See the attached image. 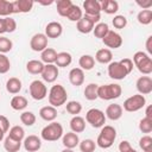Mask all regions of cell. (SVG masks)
Returning <instances> with one entry per match:
<instances>
[{"label": "cell", "instance_id": "cell-28", "mask_svg": "<svg viewBox=\"0 0 152 152\" xmlns=\"http://www.w3.org/2000/svg\"><path fill=\"white\" fill-rule=\"evenodd\" d=\"M27 104H28L27 99L25 96H21V95L13 96L12 100H11V102H10V106L14 110H24L27 107Z\"/></svg>", "mask_w": 152, "mask_h": 152}, {"label": "cell", "instance_id": "cell-40", "mask_svg": "<svg viewBox=\"0 0 152 152\" xmlns=\"http://www.w3.org/2000/svg\"><path fill=\"white\" fill-rule=\"evenodd\" d=\"M11 14H13V6H12V1H7V0H0V17H10Z\"/></svg>", "mask_w": 152, "mask_h": 152}, {"label": "cell", "instance_id": "cell-37", "mask_svg": "<svg viewBox=\"0 0 152 152\" xmlns=\"http://www.w3.org/2000/svg\"><path fill=\"white\" fill-rule=\"evenodd\" d=\"M108 31H109V26H108V24H106V23H99V24H96V25L94 26V28H93L94 36H95L96 38H100V39H103L104 36L108 33Z\"/></svg>", "mask_w": 152, "mask_h": 152}, {"label": "cell", "instance_id": "cell-11", "mask_svg": "<svg viewBox=\"0 0 152 152\" xmlns=\"http://www.w3.org/2000/svg\"><path fill=\"white\" fill-rule=\"evenodd\" d=\"M48 42L49 39L44 33H36L30 40V48L36 52H42L48 48Z\"/></svg>", "mask_w": 152, "mask_h": 152}, {"label": "cell", "instance_id": "cell-21", "mask_svg": "<svg viewBox=\"0 0 152 152\" xmlns=\"http://www.w3.org/2000/svg\"><path fill=\"white\" fill-rule=\"evenodd\" d=\"M62 142L64 145L65 148H75L76 146H78L80 144V138L77 135V133L74 132H68L65 134H63L62 137Z\"/></svg>", "mask_w": 152, "mask_h": 152}, {"label": "cell", "instance_id": "cell-25", "mask_svg": "<svg viewBox=\"0 0 152 152\" xmlns=\"http://www.w3.org/2000/svg\"><path fill=\"white\" fill-rule=\"evenodd\" d=\"M44 69V63L38 59H31L26 63V70L32 75H40Z\"/></svg>", "mask_w": 152, "mask_h": 152}, {"label": "cell", "instance_id": "cell-55", "mask_svg": "<svg viewBox=\"0 0 152 152\" xmlns=\"http://www.w3.org/2000/svg\"><path fill=\"white\" fill-rule=\"evenodd\" d=\"M4 137H5V133L1 131V128H0V141L1 140H4Z\"/></svg>", "mask_w": 152, "mask_h": 152}, {"label": "cell", "instance_id": "cell-48", "mask_svg": "<svg viewBox=\"0 0 152 152\" xmlns=\"http://www.w3.org/2000/svg\"><path fill=\"white\" fill-rule=\"evenodd\" d=\"M5 20V28H6V33H12L17 30V21L11 18V17H6L4 18Z\"/></svg>", "mask_w": 152, "mask_h": 152}, {"label": "cell", "instance_id": "cell-50", "mask_svg": "<svg viewBox=\"0 0 152 152\" xmlns=\"http://www.w3.org/2000/svg\"><path fill=\"white\" fill-rule=\"evenodd\" d=\"M0 128L4 133H7L10 129V121L5 115H0Z\"/></svg>", "mask_w": 152, "mask_h": 152}, {"label": "cell", "instance_id": "cell-52", "mask_svg": "<svg viewBox=\"0 0 152 152\" xmlns=\"http://www.w3.org/2000/svg\"><path fill=\"white\" fill-rule=\"evenodd\" d=\"M152 36H148L147 37V40H146V50H147V52L151 55L152 53Z\"/></svg>", "mask_w": 152, "mask_h": 152}, {"label": "cell", "instance_id": "cell-36", "mask_svg": "<svg viewBox=\"0 0 152 152\" xmlns=\"http://www.w3.org/2000/svg\"><path fill=\"white\" fill-rule=\"evenodd\" d=\"M82 17H83V13H82L81 7L74 4V5L71 6V8L69 10V12H68V14H66L65 18H68L70 21H76V23H77Z\"/></svg>", "mask_w": 152, "mask_h": 152}, {"label": "cell", "instance_id": "cell-17", "mask_svg": "<svg viewBox=\"0 0 152 152\" xmlns=\"http://www.w3.org/2000/svg\"><path fill=\"white\" fill-rule=\"evenodd\" d=\"M63 33V26L58 21H51L45 26V36L49 38H58Z\"/></svg>", "mask_w": 152, "mask_h": 152}, {"label": "cell", "instance_id": "cell-23", "mask_svg": "<svg viewBox=\"0 0 152 152\" xmlns=\"http://www.w3.org/2000/svg\"><path fill=\"white\" fill-rule=\"evenodd\" d=\"M95 61H97L101 64H109L113 59V53L109 49H100L95 53Z\"/></svg>", "mask_w": 152, "mask_h": 152}, {"label": "cell", "instance_id": "cell-38", "mask_svg": "<svg viewBox=\"0 0 152 152\" xmlns=\"http://www.w3.org/2000/svg\"><path fill=\"white\" fill-rule=\"evenodd\" d=\"M138 23L141 25H148L152 21V10H141L137 15Z\"/></svg>", "mask_w": 152, "mask_h": 152}, {"label": "cell", "instance_id": "cell-2", "mask_svg": "<svg viewBox=\"0 0 152 152\" xmlns=\"http://www.w3.org/2000/svg\"><path fill=\"white\" fill-rule=\"evenodd\" d=\"M48 97H49L50 106L57 108V107L65 104V102L68 100V93L62 84H55L51 87Z\"/></svg>", "mask_w": 152, "mask_h": 152}, {"label": "cell", "instance_id": "cell-27", "mask_svg": "<svg viewBox=\"0 0 152 152\" xmlns=\"http://www.w3.org/2000/svg\"><path fill=\"white\" fill-rule=\"evenodd\" d=\"M101 4V11L106 14H115L119 11V2L115 0H103Z\"/></svg>", "mask_w": 152, "mask_h": 152}, {"label": "cell", "instance_id": "cell-44", "mask_svg": "<svg viewBox=\"0 0 152 152\" xmlns=\"http://www.w3.org/2000/svg\"><path fill=\"white\" fill-rule=\"evenodd\" d=\"M139 146L144 152H152V138L150 135H144L139 140Z\"/></svg>", "mask_w": 152, "mask_h": 152}, {"label": "cell", "instance_id": "cell-31", "mask_svg": "<svg viewBox=\"0 0 152 152\" xmlns=\"http://www.w3.org/2000/svg\"><path fill=\"white\" fill-rule=\"evenodd\" d=\"M78 65H80V69H82L83 71H88V70H91L94 66H95V59L93 56L90 55H83L80 57L78 59Z\"/></svg>", "mask_w": 152, "mask_h": 152}, {"label": "cell", "instance_id": "cell-42", "mask_svg": "<svg viewBox=\"0 0 152 152\" xmlns=\"http://www.w3.org/2000/svg\"><path fill=\"white\" fill-rule=\"evenodd\" d=\"M65 109H66V112L69 113V114H71V115H77V114H80L81 113V110H82V104H81V102H78V101H69V102H66V104H65Z\"/></svg>", "mask_w": 152, "mask_h": 152}, {"label": "cell", "instance_id": "cell-45", "mask_svg": "<svg viewBox=\"0 0 152 152\" xmlns=\"http://www.w3.org/2000/svg\"><path fill=\"white\" fill-rule=\"evenodd\" d=\"M139 129L142 133H151L152 132V119L142 118L139 121Z\"/></svg>", "mask_w": 152, "mask_h": 152}, {"label": "cell", "instance_id": "cell-29", "mask_svg": "<svg viewBox=\"0 0 152 152\" xmlns=\"http://www.w3.org/2000/svg\"><path fill=\"white\" fill-rule=\"evenodd\" d=\"M57 57V51L52 48H46L44 51L40 52V59L45 64H55Z\"/></svg>", "mask_w": 152, "mask_h": 152}, {"label": "cell", "instance_id": "cell-30", "mask_svg": "<svg viewBox=\"0 0 152 152\" xmlns=\"http://www.w3.org/2000/svg\"><path fill=\"white\" fill-rule=\"evenodd\" d=\"M21 87H23V83L17 77H11L6 82V90L10 94H18L21 90Z\"/></svg>", "mask_w": 152, "mask_h": 152}, {"label": "cell", "instance_id": "cell-15", "mask_svg": "<svg viewBox=\"0 0 152 152\" xmlns=\"http://www.w3.org/2000/svg\"><path fill=\"white\" fill-rule=\"evenodd\" d=\"M23 145L27 152H37L42 147V140L39 137L31 134L28 137H25V139L23 140Z\"/></svg>", "mask_w": 152, "mask_h": 152}, {"label": "cell", "instance_id": "cell-5", "mask_svg": "<svg viewBox=\"0 0 152 152\" xmlns=\"http://www.w3.org/2000/svg\"><path fill=\"white\" fill-rule=\"evenodd\" d=\"M40 137L45 141H57L63 137V126L59 122L52 121L42 129Z\"/></svg>", "mask_w": 152, "mask_h": 152}, {"label": "cell", "instance_id": "cell-53", "mask_svg": "<svg viewBox=\"0 0 152 152\" xmlns=\"http://www.w3.org/2000/svg\"><path fill=\"white\" fill-rule=\"evenodd\" d=\"M6 33V28H5V20L4 18H0V34Z\"/></svg>", "mask_w": 152, "mask_h": 152}, {"label": "cell", "instance_id": "cell-56", "mask_svg": "<svg viewBox=\"0 0 152 152\" xmlns=\"http://www.w3.org/2000/svg\"><path fill=\"white\" fill-rule=\"evenodd\" d=\"M62 152H74V151H72L71 148H64V150H63Z\"/></svg>", "mask_w": 152, "mask_h": 152}, {"label": "cell", "instance_id": "cell-46", "mask_svg": "<svg viewBox=\"0 0 152 152\" xmlns=\"http://www.w3.org/2000/svg\"><path fill=\"white\" fill-rule=\"evenodd\" d=\"M11 69V62L8 57L4 53H0V74H6Z\"/></svg>", "mask_w": 152, "mask_h": 152}, {"label": "cell", "instance_id": "cell-35", "mask_svg": "<svg viewBox=\"0 0 152 152\" xmlns=\"http://www.w3.org/2000/svg\"><path fill=\"white\" fill-rule=\"evenodd\" d=\"M74 4L70 1V0H58L56 2V6H57V13L61 15V17H66L69 10L71 8Z\"/></svg>", "mask_w": 152, "mask_h": 152}, {"label": "cell", "instance_id": "cell-43", "mask_svg": "<svg viewBox=\"0 0 152 152\" xmlns=\"http://www.w3.org/2000/svg\"><path fill=\"white\" fill-rule=\"evenodd\" d=\"M12 48H13V42L5 36H0V53L5 55L10 52Z\"/></svg>", "mask_w": 152, "mask_h": 152}, {"label": "cell", "instance_id": "cell-18", "mask_svg": "<svg viewBox=\"0 0 152 152\" xmlns=\"http://www.w3.org/2000/svg\"><path fill=\"white\" fill-rule=\"evenodd\" d=\"M33 5H34V2L32 0H15V1H12L13 14L14 13H28L32 10Z\"/></svg>", "mask_w": 152, "mask_h": 152}, {"label": "cell", "instance_id": "cell-13", "mask_svg": "<svg viewBox=\"0 0 152 152\" xmlns=\"http://www.w3.org/2000/svg\"><path fill=\"white\" fill-rule=\"evenodd\" d=\"M40 75L43 81L48 83H53L59 75V70L56 64H44V69Z\"/></svg>", "mask_w": 152, "mask_h": 152}, {"label": "cell", "instance_id": "cell-34", "mask_svg": "<svg viewBox=\"0 0 152 152\" xmlns=\"http://www.w3.org/2000/svg\"><path fill=\"white\" fill-rule=\"evenodd\" d=\"M97 88H99V84L96 83H89L88 86H86L84 88V97L88 100V101H94L97 99Z\"/></svg>", "mask_w": 152, "mask_h": 152}, {"label": "cell", "instance_id": "cell-12", "mask_svg": "<svg viewBox=\"0 0 152 152\" xmlns=\"http://www.w3.org/2000/svg\"><path fill=\"white\" fill-rule=\"evenodd\" d=\"M102 42L107 48H109V50L110 49H118L122 45V37L118 32L109 30L108 33L102 39Z\"/></svg>", "mask_w": 152, "mask_h": 152}, {"label": "cell", "instance_id": "cell-7", "mask_svg": "<svg viewBox=\"0 0 152 152\" xmlns=\"http://www.w3.org/2000/svg\"><path fill=\"white\" fill-rule=\"evenodd\" d=\"M145 104H146L145 96L141 94H135V95H132L124 101V108L122 109H125L126 112H129V113L138 112L141 108H144Z\"/></svg>", "mask_w": 152, "mask_h": 152}, {"label": "cell", "instance_id": "cell-10", "mask_svg": "<svg viewBox=\"0 0 152 152\" xmlns=\"http://www.w3.org/2000/svg\"><path fill=\"white\" fill-rule=\"evenodd\" d=\"M28 90H30V95L33 100L36 101H42L48 95V88L44 84V82L39 81V80H34L30 83V87H28Z\"/></svg>", "mask_w": 152, "mask_h": 152}, {"label": "cell", "instance_id": "cell-41", "mask_svg": "<svg viewBox=\"0 0 152 152\" xmlns=\"http://www.w3.org/2000/svg\"><path fill=\"white\" fill-rule=\"evenodd\" d=\"M78 147L81 152H94L96 148V142L93 139H83L82 141H80Z\"/></svg>", "mask_w": 152, "mask_h": 152}, {"label": "cell", "instance_id": "cell-24", "mask_svg": "<svg viewBox=\"0 0 152 152\" xmlns=\"http://www.w3.org/2000/svg\"><path fill=\"white\" fill-rule=\"evenodd\" d=\"M71 62H72V56L66 51H62L57 53L55 64L57 65V68H65V66H69Z\"/></svg>", "mask_w": 152, "mask_h": 152}, {"label": "cell", "instance_id": "cell-9", "mask_svg": "<svg viewBox=\"0 0 152 152\" xmlns=\"http://www.w3.org/2000/svg\"><path fill=\"white\" fill-rule=\"evenodd\" d=\"M129 74H131V71L121 63V61L110 62L108 64V75L113 80H118V81L119 80H124Z\"/></svg>", "mask_w": 152, "mask_h": 152}, {"label": "cell", "instance_id": "cell-16", "mask_svg": "<svg viewBox=\"0 0 152 152\" xmlns=\"http://www.w3.org/2000/svg\"><path fill=\"white\" fill-rule=\"evenodd\" d=\"M84 14L89 17H97L101 13V4L97 0H86L83 2Z\"/></svg>", "mask_w": 152, "mask_h": 152}, {"label": "cell", "instance_id": "cell-32", "mask_svg": "<svg viewBox=\"0 0 152 152\" xmlns=\"http://www.w3.org/2000/svg\"><path fill=\"white\" fill-rule=\"evenodd\" d=\"M8 137L19 141V142H23V140L25 139V131L21 126L15 125V126H13L8 129Z\"/></svg>", "mask_w": 152, "mask_h": 152}, {"label": "cell", "instance_id": "cell-8", "mask_svg": "<svg viewBox=\"0 0 152 152\" xmlns=\"http://www.w3.org/2000/svg\"><path fill=\"white\" fill-rule=\"evenodd\" d=\"M100 19H101V15H97V17H89V15H83L77 23H76V28L78 32L81 33H90L93 32V28L96 24L100 23Z\"/></svg>", "mask_w": 152, "mask_h": 152}, {"label": "cell", "instance_id": "cell-22", "mask_svg": "<svg viewBox=\"0 0 152 152\" xmlns=\"http://www.w3.org/2000/svg\"><path fill=\"white\" fill-rule=\"evenodd\" d=\"M39 116L44 121H50L52 122L57 118V109L52 106H44L39 109Z\"/></svg>", "mask_w": 152, "mask_h": 152}, {"label": "cell", "instance_id": "cell-39", "mask_svg": "<svg viewBox=\"0 0 152 152\" xmlns=\"http://www.w3.org/2000/svg\"><path fill=\"white\" fill-rule=\"evenodd\" d=\"M20 121L21 124H24L25 126H33L36 124V115L33 112L30 110H25L20 114Z\"/></svg>", "mask_w": 152, "mask_h": 152}, {"label": "cell", "instance_id": "cell-54", "mask_svg": "<svg viewBox=\"0 0 152 152\" xmlns=\"http://www.w3.org/2000/svg\"><path fill=\"white\" fill-rule=\"evenodd\" d=\"M151 106H147V108H146V116L145 118H150V119H152V114H151Z\"/></svg>", "mask_w": 152, "mask_h": 152}, {"label": "cell", "instance_id": "cell-49", "mask_svg": "<svg viewBox=\"0 0 152 152\" xmlns=\"http://www.w3.org/2000/svg\"><path fill=\"white\" fill-rule=\"evenodd\" d=\"M119 151L120 152H137L129 144V141L127 140H122L120 144H119Z\"/></svg>", "mask_w": 152, "mask_h": 152}, {"label": "cell", "instance_id": "cell-20", "mask_svg": "<svg viewBox=\"0 0 152 152\" xmlns=\"http://www.w3.org/2000/svg\"><path fill=\"white\" fill-rule=\"evenodd\" d=\"M122 107L119 104V103H112L109 104L107 108H106V112H104V115L106 118H108L109 120L112 121H116L119 120L121 116H122Z\"/></svg>", "mask_w": 152, "mask_h": 152}, {"label": "cell", "instance_id": "cell-6", "mask_svg": "<svg viewBox=\"0 0 152 152\" xmlns=\"http://www.w3.org/2000/svg\"><path fill=\"white\" fill-rule=\"evenodd\" d=\"M106 115L104 112L97 108H91L86 114V121L93 127V128H101L106 124Z\"/></svg>", "mask_w": 152, "mask_h": 152}, {"label": "cell", "instance_id": "cell-4", "mask_svg": "<svg viewBox=\"0 0 152 152\" xmlns=\"http://www.w3.org/2000/svg\"><path fill=\"white\" fill-rule=\"evenodd\" d=\"M121 93H122V88L118 83L103 84V86H99V88H97V97H100L101 100H104V101L118 99V97H120Z\"/></svg>", "mask_w": 152, "mask_h": 152}, {"label": "cell", "instance_id": "cell-19", "mask_svg": "<svg viewBox=\"0 0 152 152\" xmlns=\"http://www.w3.org/2000/svg\"><path fill=\"white\" fill-rule=\"evenodd\" d=\"M69 82L74 87H80L84 82V71L80 68H72L69 71Z\"/></svg>", "mask_w": 152, "mask_h": 152}, {"label": "cell", "instance_id": "cell-47", "mask_svg": "<svg viewBox=\"0 0 152 152\" xmlns=\"http://www.w3.org/2000/svg\"><path fill=\"white\" fill-rule=\"evenodd\" d=\"M112 24H113V26H114L115 28L121 30V28L126 27V25H127V19H126L125 15H120V14H118V15H115V17L113 18Z\"/></svg>", "mask_w": 152, "mask_h": 152}, {"label": "cell", "instance_id": "cell-51", "mask_svg": "<svg viewBox=\"0 0 152 152\" xmlns=\"http://www.w3.org/2000/svg\"><path fill=\"white\" fill-rule=\"evenodd\" d=\"M137 5L140 6L142 10H150L151 6H152V1L151 0H147V1H137Z\"/></svg>", "mask_w": 152, "mask_h": 152}, {"label": "cell", "instance_id": "cell-33", "mask_svg": "<svg viewBox=\"0 0 152 152\" xmlns=\"http://www.w3.org/2000/svg\"><path fill=\"white\" fill-rule=\"evenodd\" d=\"M20 147H21V142L10 138L8 135L4 139V148L7 152H19Z\"/></svg>", "mask_w": 152, "mask_h": 152}, {"label": "cell", "instance_id": "cell-1", "mask_svg": "<svg viewBox=\"0 0 152 152\" xmlns=\"http://www.w3.org/2000/svg\"><path fill=\"white\" fill-rule=\"evenodd\" d=\"M132 62H133L134 66H137L139 72H141L142 75L147 76L152 72V58L150 57L148 53H146L144 51H137L133 55Z\"/></svg>", "mask_w": 152, "mask_h": 152}, {"label": "cell", "instance_id": "cell-3", "mask_svg": "<svg viewBox=\"0 0 152 152\" xmlns=\"http://www.w3.org/2000/svg\"><path fill=\"white\" fill-rule=\"evenodd\" d=\"M116 138V129L113 126L104 125L101 127V132L97 137L96 145L101 148H109Z\"/></svg>", "mask_w": 152, "mask_h": 152}, {"label": "cell", "instance_id": "cell-26", "mask_svg": "<svg viewBox=\"0 0 152 152\" xmlns=\"http://www.w3.org/2000/svg\"><path fill=\"white\" fill-rule=\"evenodd\" d=\"M70 128L74 133H82L86 129V120L80 115L72 116L70 120Z\"/></svg>", "mask_w": 152, "mask_h": 152}, {"label": "cell", "instance_id": "cell-14", "mask_svg": "<svg viewBox=\"0 0 152 152\" xmlns=\"http://www.w3.org/2000/svg\"><path fill=\"white\" fill-rule=\"evenodd\" d=\"M137 90L141 95H147L152 91V78L150 76H140L135 82Z\"/></svg>", "mask_w": 152, "mask_h": 152}]
</instances>
